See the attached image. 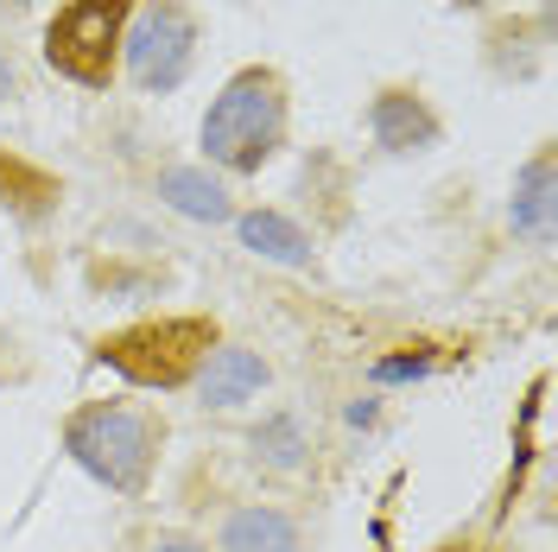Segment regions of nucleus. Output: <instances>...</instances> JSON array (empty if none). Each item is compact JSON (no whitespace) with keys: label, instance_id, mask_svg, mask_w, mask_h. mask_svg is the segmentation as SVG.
Masks as SVG:
<instances>
[{"label":"nucleus","instance_id":"f257e3e1","mask_svg":"<svg viewBox=\"0 0 558 552\" xmlns=\"http://www.w3.org/2000/svg\"><path fill=\"white\" fill-rule=\"evenodd\" d=\"M64 457L108 495H146L166 457V419L140 400H83L64 419Z\"/></svg>","mask_w":558,"mask_h":552},{"label":"nucleus","instance_id":"f03ea898","mask_svg":"<svg viewBox=\"0 0 558 552\" xmlns=\"http://www.w3.org/2000/svg\"><path fill=\"white\" fill-rule=\"evenodd\" d=\"M286 121H292V89L274 64H247L222 83V96L204 108L197 121V146H204V166L216 172H260L286 146Z\"/></svg>","mask_w":558,"mask_h":552},{"label":"nucleus","instance_id":"7ed1b4c3","mask_svg":"<svg viewBox=\"0 0 558 552\" xmlns=\"http://www.w3.org/2000/svg\"><path fill=\"white\" fill-rule=\"evenodd\" d=\"M216 344H222L216 317H140V324H121V331L96 337V362H108L134 387L172 394V387L197 381V369L209 362Z\"/></svg>","mask_w":558,"mask_h":552},{"label":"nucleus","instance_id":"20e7f679","mask_svg":"<svg viewBox=\"0 0 558 552\" xmlns=\"http://www.w3.org/2000/svg\"><path fill=\"white\" fill-rule=\"evenodd\" d=\"M204 26L184 0H134L128 33H121V70L140 96H172L197 64Z\"/></svg>","mask_w":558,"mask_h":552},{"label":"nucleus","instance_id":"39448f33","mask_svg":"<svg viewBox=\"0 0 558 552\" xmlns=\"http://www.w3.org/2000/svg\"><path fill=\"white\" fill-rule=\"evenodd\" d=\"M134 0H64L45 20V64L76 89H108L121 70V33H128Z\"/></svg>","mask_w":558,"mask_h":552},{"label":"nucleus","instance_id":"423d86ee","mask_svg":"<svg viewBox=\"0 0 558 552\" xmlns=\"http://www.w3.org/2000/svg\"><path fill=\"white\" fill-rule=\"evenodd\" d=\"M368 134H375V146L387 159H418V153H432L445 140V121H438V108L425 103L413 83H387L368 103Z\"/></svg>","mask_w":558,"mask_h":552},{"label":"nucleus","instance_id":"0eeeda50","mask_svg":"<svg viewBox=\"0 0 558 552\" xmlns=\"http://www.w3.org/2000/svg\"><path fill=\"white\" fill-rule=\"evenodd\" d=\"M508 229H514V242H526V248H553L558 242V159H553V140L533 146L521 166H514V184H508Z\"/></svg>","mask_w":558,"mask_h":552},{"label":"nucleus","instance_id":"6e6552de","mask_svg":"<svg viewBox=\"0 0 558 552\" xmlns=\"http://www.w3.org/2000/svg\"><path fill=\"white\" fill-rule=\"evenodd\" d=\"M267 381H274V369H267V356H260V349L216 344L191 387H197V407H209V413H229V407L260 400V387H267Z\"/></svg>","mask_w":558,"mask_h":552},{"label":"nucleus","instance_id":"1a4fd4ad","mask_svg":"<svg viewBox=\"0 0 558 552\" xmlns=\"http://www.w3.org/2000/svg\"><path fill=\"white\" fill-rule=\"evenodd\" d=\"M58 204H64V178L0 146V209H7L20 229H45V223L58 216Z\"/></svg>","mask_w":558,"mask_h":552},{"label":"nucleus","instance_id":"9d476101","mask_svg":"<svg viewBox=\"0 0 558 552\" xmlns=\"http://www.w3.org/2000/svg\"><path fill=\"white\" fill-rule=\"evenodd\" d=\"M216 552H305V527H299V515H286L274 502H247V508L222 515Z\"/></svg>","mask_w":558,"mask_h":552},{"label":"nucleus","instance_id":"9b49d317","mask_svg":"<svg viewBox=\"0 0 558 552\" xmlns=\"http://www.w3.org/2000/svg\"><path fill=\"white\" fill-rule=\"evenodd\" d=\"M235 236L254 261H274V267H312L317 261L305 223H292L286 209H235Z\"/></svg>","mask_w":558,"mask_h":552},{"label":"nucleus","instance_id":"f8f14e48","mask_svg":"<svg viewBox=\"0 0 558 552\" xmlns=\"http://www.w3.org/2000/svg\"><path fill=\"white\" fill-rule=\"evenodd\" d=\"M159 204H172L178 216H191V223H235V197H229V184L209 172V166H166L159 172Z\"/></svg>","mask_w":558,"mask_h":552},{"label":"nucleus","instance_id":"ddd939ff","mask_svg":"<svg viewBox=\"0 0 558 552\" xmlns=\"http://www.w3.org/2000/svg\"><path fill=\"white\" fill-rule=\"evenodd\" d=\"M247 451H254V464L260 470H274V477H292L299 464H305V451H312V439H305V419L299 413H267L254 432H247Z\"/></svg>","mask_w":558,"mask_h":552},{"label":"nucleus","instance_id":"4468645a","mask_svg":"<svg viewBox=\"0 0 558 552\" xmlns=\"http://www.w3.org/2000/svg\"><path fill=\"white\" fill-rule=\"evenodd\" d=\"M26 375H33V356L20 349V337H13V331H0V387H7V381L20 387Z\"/></svg>","mask_w":558,"mask_h":552},{"label":"nucleus","instance_id":"2eb2a0df","mask_svg":"<svg viewBox=\"0 0 558 552\" xmlns=\"http://www.w3.org/2000/svg\"><path fill=\"white\" fill-rule=\"evenodd\" d=\"M432 369V356H387V362H375V381H418Z\"/></svg>","mask_w":558,"mask_h":552},{"label":"nucleus","instance_id":"dca6fc26","mask_svg":"<svg viewBox=\"0 0 558 552\" xmlns=\"http://www.w3.org/2000/svg\"><path fill=\"white\" fill-rule=\"evenodd\" d=\"M146 552H209V547H204V540H191V533H159Z\"/></svg>","mask_w":558,"mask_h":552},{"label":"nucleus","instance_id":"f3484780","mask_svg":"<svg viewBox=\"0 0 558 552\" xmlns=\"http://www.w3.org/2000/svg\"><path fill=\"white\" fill-rule=\"evenodd\" d=\"M20 96V70H13V58L0 51V103H13Z\"/></svg>","mask_w":558,"mask_h":552},{"label":"nucleus","instance_id":"a211bd4d","mask_svg":"<svg viewBox=\"0 0 558 552\" xmlns=\"http://www.w3.org/2000/svg\"><path fill=\"white\" fill-rule=\"evenodd\" d=\"M38 0H0V20H20V13H33Z\"/></svg>","mask_w":558,"mask_h":552},{"label":"nucleus","instance_id":"6ab92c4d","mask_svg":"<svg viewBox=\"0 0 558 552\" xmlns=\"http://www.w3.org/2000/svg\"><path fill=\"white\" fill-rule=\"evenodd\" d=\"M451 7H457V13H483L488 0H451Z\"/></svg>","mask_w":558,"mask_h":552}]
</instances>
